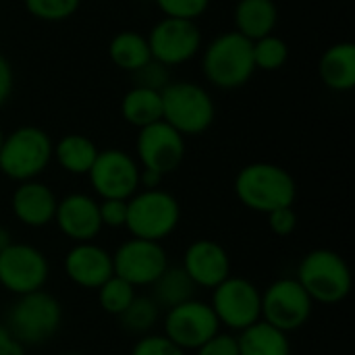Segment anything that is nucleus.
<instances>
[{
	"label": "nucleus",
	"mask_w": 355,
	"mask_h": 355,
	"mask_svg": "<svg viewBox=\"0 0 355 355\" xmlns=\"http://www.w3.org/2000/svg\"><path fill=\"white\" fill-rule=\"evenodd\" d=\"M237 200L252 212L270 214L295 204L297 185L293 175L272 162L245 164L233 183Z\"/></svg>",
	"instance_id": "obj_1"
},
{
	"label": "nucleus",
	"mask_w": 355,
	"mask_h": 355,
	"mask_svg": "<svg viewBox=\"0 0 355 355\" xmlns=\"http://www.w3.org/2000/svg\"><path fill=\"white\" fill-rule=\"evenodd\" d=\"M295 279L306 289L310 300L322 306L341 304L354 287L352 268L345 258L327 248L308 252L297 266Z\"/></svg>",
	"instance_id": "obj_2"
},
{
	"label": "nucleus",
	"mask_w": 355,
	"mask_h": 355,
	"mask_svg": "<svg viewBox=\"0 0 355 355\" xmlns=\"http://www.w3.org/2000/svg\"><path fill=\"white\" fill-rule=\"evenodd\" d=\"M202 71L214 87H243L256 73L252 42L235 29L216 35L204 50Z\"/></svg>",
	"instance_id": "obj_3"
},
{
	"label": "nucleus",
	"mask_w": 355,
	"mask_h": 355,
	"mask_svg": "<svg viewBox=\"0 0 355 355\" xmlns=\"http://www.w3.org/2000/svg\"><path fill=\"white\" fill-rule=\"evenodd\" d=\"M62 324L60 302L44 289L19 295L6 314L8 333L23 345L35 347L48 343Z\"/></svg>",
	"instance_id": "obj_4"
},
{
	"label": "nucleus",
	"mask_w": 355,
	"mask_h": 355,
	"mask_svg": "<svg viewBox=\"0 0 355 355\" xmlns=\"http://www.w3.org/2000/svg\"><path fill=\"white\" fill-rule=\"evenodd\" d=\"M54 144L50 135L35 127L23 125L4 135L0 148V173L17 183L37 179L52 162Z\"/></svg>",
	"instance_id": "obj_5"
},
{
	"label": "nucleus",
	"mask_w": 355,
	"mask_h": 355,
	"mask_svg": "<svg viewBox=\"0 0 355 355\" xmlns=\"http://www.w3.org/2000/svg\"><path fill=\"white\" fill-rule=\"evenodd\" d=\"M162 121L183 137L206 133L216 116V106L206 87L191 81H171L162 92Z\"/></svg>",
	"instance_id": "obj_6"
},
{
	"label": "nucleus",
	"mask_w": 355,
	"mask_h": 355,
	"mask_svg": "<svg viewBox=\"0 0 355 355\" xmlns=\"http://www.w3.org/2000/svg\"><path fill=\"white\" fill-rule=\"evenodd\" d=\"M181 223L179 200L160 189H139L127 200L125 229L135 239L162 241L171 237Z\"/></svg>",
	"instance_id": "obj_7"
},
{
	"label": "nucleus",
	"mask_w": 355,
	"mask_h": 355,
	"mask_svg": "<svg viewBox=\"0 0 355 355\" xmlns=\"http://www.w3.org/2000/svg\"><path fill=\"white\" fill-rule=\"evenodd\" d=\"M210 308L220 327L241 333L262 320V291L243 277H229L212 289Z\"/></svg>",
	"instance_id": "obj_8"
},
{
	"label": "nucleus",
	"mask_w": 355,
	"mask_h": 355,
	"mask_svg": "<svg viewBox=\"0 0 355 355\" xmlns=\"http://www.w3.org/2000/svg\"><path fill=\"white\" fill-rule=\"evenodd\" d=\"M312 310L314 302L295 277H281L262 291V320L287 335L306 327Z\"/></svg>",
	"instance_id": "obj_9"
},
{
	"label": "nucleus",
	"mask_w": 355,
	"mask_h": 355,
	"mask_svg": "<svg viewBox=\"0 0 355 355\" xmlns=\"http://www.w3.org/2000/svg\"><path fill=\"white\" fill-rule=\"evenodd\" d=\"M164 337L171 339L183 352H196L220 333V322L210 304L189 300L181 306L166 310L162 320Z\"/></svg>",
	"instance_id": "obj_10"
},
{
	"label": "nucleus",
	"mask_w": 355,
	"mask_h": 355,
	"mask_svg": "<svg viewBox=\"0 0 355 355\" xmlns=\"http://www.w3.org/2000/svg\"><path fill=\"white\" fill-rule=\"evenodd\" d=\"M50 277V262L42 250L29 243H10L0 252V287L12 295H27L44 289Z\"/></svg>",
	"instance_id": "obj_11"
},
{
	"label": "nucleus",
	"mask_w": 355,
	"mask_h": 355,
	"mask_svg": "<svg viewBox=\"0 0 355 355\" xmlns=\"http://www.w3.org/2000/svg\"><path fill=\"white\" fill-rule=\"evenodd\" d=\"M139 162L131 154L108 148L98 152L87 177L92 189L102 200H129L139 191Z\"/></svg>",
	"instance_id": "obj_12"
},
{
	"label": "nucleus",
	"mask_w": 355,
	"mask_h": 355,
	"mask_svg": "<svg viewBox=\"0 0 355 355\" xmlns=\"http://www.w3.org/2000/svg\"><path fill=\"white\" fill-rule=\"evenodd\" d=\"M168 256L162 243L148 239H127L112 254L114 277L127 281L131 287H152V283L166 270Z\"/></svg>",
	"instance_id": "obj_13"
},
{
	"label": "nucleus",
	"mask_w": 355,
	"mask_h": 355,
	"mask_svg": "<svg viewBox=\"0 0 355 355\" xmlns=\"http://www.w3.org/2000/svg\"><path fill=\"white\" fill-rule=\"evenodd\" d=\"M150 54L164 67H179L191 60L202 48V31L196 21L162 17L148 35Z\"/></svg>",
	"instance_id": "obj_14"
},
{
	"label": "nucleus",
	"mask_w": 355,
	"mask_h": 355,
	"mask_svg": "<svg viewBox=\"0 0 355 355\" xmlns=\"http://www.w3.org/2000/svg\"><path fill=\"white\" fill-rule=\"evenodd\" d=\"M135 152V160L141 168H150L166 177L168 173L177 171L185 160L187 146L185 137L177 129H173L164 121H158L137 131Z\"/></svg>",
	"instance_id": "obj_15"
},
{
	"label": "nucleus",
	"mask_w": 355,
	"mask_h": 355,
	"mask_svg": "<svg viewBox=\"0 0 355 355\" xmlns=\"http://www.w3.org/2000/svg\"><path fill=\"white\" fill-rule=\"evenodd\" d=\"M198 289H214L231 277L229 252L214 239H196L187 245L181 262Z\"/></svg>",
	"instance_id": "obj_16"
},
{
	"label": "nucleus",
	"mask_w": 355,
	"mask_h": 355,
	"mask_svg": "<svg viewBox=\"0 0 355 355\" xmlns=\"http://www.w3.org/2000/svg\"><path fill=\"white\" fill-rule=\"evenodd\" d=\"M62 270L67 279L81 289H98L112 275V254L94 241L73 243L64 254Z\"/></svg>",
	"instance_id": "obj_17"
},
{
	"label": "nucleus",
	"mask_w": 355,
	"mask_h": 355,
	"mask_svg": "<svg viewBox=\"0 0 355 355\" xmlns=\"http://www.w3.org/2000/svg\"><path fill=\"white\" fill-rule=\"evenodd\" d=\"M54 223L73 243L94 241L104 229L100 223L98 202L87 193H69L56 204Z\"/></svg>",
	"instance_id": "obj_18"
},
{
	"label": "nucleus",
	"mask_w": 355,
	"mask_h": 355,
	"mask_svg": "<svg viewBox=\"0 0 355 355\" xmlns=\"http://www.w3.org/2000/svg\"><path fill=\"white\" fill-rule=\"evenodd\" d=\"M56 204L54 191L37 179L19 183L10 198L15 218L29 229H44L54 223Z\"/></svg>",
	"instance_id": "obj_19"
},
{
	"label": "nucleus",
	"mask_w": 355,
	"mask_h": 355,
	"mask_svg": "<svg viewBox=\"0 0 355 355\" xmlns=\"http://www.w3.org/2000/svg\"><path fill=\"white\" fill-rule=\"evenodd\" d=\"M320 81L333 92H352L355 87V44L337 42L329 46L318 60Z\"/></svg>",
	"instance_id": "obj_20"
},
{
	"label": "nucleus",
	"mask_w": 355,
	"mask_h": 355,
	"mask_svg": "<svg viewBox=\"0 0 355 355\" xmlns=\"http://www.w3.org/2000/svg\"><path fill=\"white\" fill-rule=\"evenodd\" d=\"M235 31L250 42L275 33L279 23V8L275 0H239L235 4Z\"/></svg>",
	"instance_id": "obj_21"
},
{
	"label": "nucleus",
	"mask_w": 355,
	"mask_h": 355,
	"mask_svg": "<svg viewBox=\"0 0 355 355\" xmlns=\"http://www.w3.org/2000/svg\"><path fill=\"white\" fill-rule=\"evenodd\" d=\"M235 337L239 355H291V341L287 333L264 320H258Z\"/></svg>",
	"instance_id": "obj_22"
},
{
	"label": "nucleus",
	"mask_w": 355,
	"mask_h": 355,
	"mask_svg": "<svg viewBox=\"0 0 355 355\" xmlns=\"http://www.w3.org/2000/svg\"><path fill=\"white\" fill-rule=\"evenodd\" d=\"M98 152V146L87 135L69 133L54 144L52 158H56L58 166L69 175H87L92 164L96 162Z\"/></svg>",
	"instance_id": "obj_23"
},
{
	"label": "nucleus",
	"mask_w": 355,
	"mask_h": 355,
	"mask_svg": "<svg viewBox=\"0 0 355 355\" xmlns=\"http://www.w3.org/2000/svg\"><path fill=\"white\" fill-rule=\"evenodd\" d=\"M196 283L183 270V266H166V270L152 283V300L160 310H171L196 297Z\"/></svg>",
	"instance_id": "obj_24"
},
{
	"label": "nucleus",
	"mask_w": 355,
	"mask_h": 355,
	"mask_svg": "<svg viewBox=\"0 0 355 355\" xmlns=\"http://www.w3.org/2000/svg\"><path fill=\"white\" fill-rule=\"evenodd\" d=\"M121 114L135 129H144L152 123L162 121L160 92L139 85L131 87L121 100Z\"/></svg>",
	"instance_id": "obj_25"
},
{
	"label": "nucleus",
	"mask_w": 355,
	"mask_h": 355,
	"mask_svg": "<svg viewBox=\"0 0 355 355\" xmlns=\"http://www.w3.org/2000/svg\"><path fill=\"white\" fill-rule=\"evenodd\" d=\"M108 56H110V60H112V64L116 69L127 71V73H135V71H139L144 64H148L152 60L148 37L133 31V29L119 31L110 40Z\"/></svg>",
	"instance_id": "obj_26"
},
{
	"label": "nucleus",
	"mask_w": 355,
	"mask_h": 355,
	"mask_svg": "<svg viewBox=\"0 0 355 355\" xmlns=\"http://www.w3.org/2000/svg\"><path fill=\"white\" fill-rule=\"evenodd\" d=\"M160 308L156 306V302L150 295H135V300L129 304V308L119 314V327L135 337H144L150 335L154 331V327L160 320Z\"/></svg>",
	"instance_id": "obj_27"
},
{
	"label": "nucleus",
	"mask_w": 355,
	"mask_h": 355,
	"mask_svg": "<svg viewBox=\"0 0 355 355\" xmlns=\"http://www.w3.org/2000/svg\"><path fill=\"white\" fill-rule=\"evenodd\" d=\"M252 52H254L256 69L268 71V73L283 69L289 60V44L275 33L252 42Z\"/></svg>",
	"instance_id": "obj_28"
},
{
	"label": "nucleus",
	"mask_w": 355,
	"mask_h": 355,
	"mask_svg": "<svg viewBox=\"0 0 355 355\" xmlns=\"http://www.w3.org/2000/svg\"><path fill=\"white\" fill-rule=\"evenodd\" d=\"M96 291H98V304H100V308L106 314H110V316L123 314L129 308V304L135 300V295H137V289L135 287H131L127 281H123V279H119L114 275L104 285H100Z\"/></svg>",
	"instance_id": "obj_29"
},
{
	"label": "nucleus",
	"mask_w": 355,
	"mask_h": 355,
	"mask_svg": "<svg viewBox=\"0 0 355 355\" xmlns=\"http://www.w3.org/2000/svg\"><path fill=\"white\" fill-rule=\"evenodd\" d=\"M23 2L33 19L48 21V23L71 19L81 4V0H23Z\"/></svg>",
	"instance_id": "obj_30"
},
{
	"label": "nucleus",
	"mask_w": 355,
	"mask_h": 355,
	"mask_svg": "<svg viewBox=\"0 0 355 355\" xmlns=\"http://www.w3.org/2000/svg\"><path fill=\"white\" fill-rule=\"evenodd\" d=\"M164 17L198 21L210 6V0H154Z\"/></svg>",
	"instance_id": "obj_31"
},
{
	"label": "nucleus",
	"mask_w": 355,
	"mask_h": 355,
	"mask_svg": "<svg viewBox=\"0 0 355 355\" xmlns=\"http://www.w3.org/2000/svg\"><path fill=\"white\" fill-rule=\"evenodd\" d=\"M131 355H185V352L177 347L171 339H166L162 333H150L135 341Z\"/></svg>",
	"instance_id": "obj_32"
},
{
	"label": "nucleus",
	"mask_w": 355,
	"mask_h": 355,
	"mask_svg": "<svg viewBox=\"0 0 355 355\" xmlns=\"http://www.w3.org/2000/svg\"><path fill=\"white\" fill-rule=\"evenodd\" d=\"M131 75H135V81H137L135 85L150 87V89H156V92H162L171 83L168 81V67L156 62L154 58L148 64H144L139 71L131 73Z\"/></svg>",
	"instance_id": "obj_33"
},
{
	"label": "nucleus",
	"mask_w": 355,
	"mask_h": 355,
	"mask_svg": "<svg viewBox=\"0 0 355 355\" xmlns=\"http://www.w3.org/2000/svg\"><path fill=\"white\" fill-rule=\"evenodd\" d=\"M100 223L106 229H123L127 223V200H102L98 202Z\"/></svg>",
	"instance_id": "obj_34"
},
{
	"label": "nucleus",
	"mask_w": 355,
	"mask_h": 355,
	"mask_svg": "<svg viewBox=\"0 0 355 355\" xmlns=\"http://www.w3.org/2000/svg\"><path fill=\"white\" fill-rule=\"evenodd\" d=\"M266 216H268V227H270V231H272L275 235H279V237H289V235L297 229V214H295L293 206H289V208H279V210H275V212H270V214H266Z\"/></svg>",
	"instance_id": "obj_35"
},
{
	"label": "nucleus",
	"mask_w": 355,
	"mask_h": 355,
	"mask_svg": "<svg viewBox=\"0 0 355 355\" xmlns=\"http://www.w3.org/2000/svg\"><path fill=\"white\" fill-rule=\"evenodd\" d=\"M196 355H239L237 337L220 331L208 343H204L200 349H196Z\"/></svg>",
	"instance_id": "obj_36"
},
{
	"label": "nucleus",
	"mask_w": 355,
	"mask_h": 355,
	"mask_svg": "<svg viewBox=\"0 0 355 355\" xmlns=\"http://www.w3.org/2000/svg\"><path fill=\"white\" fill-rule=\"evenodd\" d=\"M12 85H15L12 67L8 62V58L4 54H0V108L8 102V98L12 94Z\"/></svg>",
	"instance_id": "obj_37"
},
{
	"label": "nucleus",
	"mask_w": 355,
	"mask_h": 355,
	"mask_svg": "<svg viewBox=\"0 0 355 355\" xmlns=\"http://www.w3.org/2000/svg\"><path fill=\"white\" fill-rule=\"evenodd\" d=\"M25 347L8 333L4 324H0V355H23Z\"/></svg>",
	"instance_id": "obj_38"
},
{
	"label": "nucleus",
	"mask_w": 355,
	"mask_h": 355,
	"mask_svg": "<svg viewBox=\"0 0 355 355\" xmlns=\"http://www.w3.org/2000/svg\"><path fill=\"white\" fill-rule=\"evenodd\" d=\"M164 181V175L150 171V168H139V189H160Z\"/></svg>",
	"instance_id": "obj_39"
},
{
	"label": "nucleus",
	"mask_w": 355,
	"mask_h": 355,
	"mask_svg": "<svg viewBox=\"0 0 355 355\" xmlns=\"http://www.w3.org/2000/svg\"><path fill=\"white\" fill-rule=\"evenodd\" d=\"M10 243H12V239H10V231H8L6 227H2V225H0V252H2V250H6Z\"/></svg>",
	"instance_id": "obj_40"
},
{
	"label": "nucleus",
	"mask_w": 355,
	"mask_h": 355,
	"mask_svg": "<svg viewBox=\"0 0 355 355\" xmlns=\"http://www.w3.org/2000/svg\"><path fill=\"white\" fill-rule=\"evenodd\" d=\"M2 141H4V131L0 129V148H2Z\"/></svg>",
	"instance_id": "obj_41"
},
{
	"label": "nucleus",
	"mask_w": 355,
	"mask_h": 355,
	"mask_svg": "<svg viewBox=\"0 0 355 355\" xmlns=\"http://www.w3.org/2000/svg\"><path fill=\"white\" fill-rule=\"evenodd\" d=\"M62 355H81V354H75V352H69V354H62Z\"/></svg>",
	"instance_id": "obj_42"
},
{
	"label": "nucleus",
	"mask_w": 355,
	"mask_h": 355,
	"mask_svg": "<svg viewBox=\"0 0 355 355\" xmlns=\"http://www.w3.org/2000/svg\"><path fill=\"white\" fill-rule=\"evenodd\" d=\"M23 355H31V354H23Z\"/></svg>",
	"instance_id": "obj_43"
}]
</instances>
